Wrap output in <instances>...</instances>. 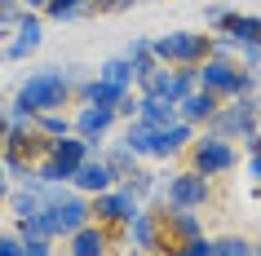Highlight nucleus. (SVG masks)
<instances>
[{
  "mask_svg": "<svg viewBox=\"0 0 261 256\" xmlns=\"http://www.w3.org/2000/svg\"><path fill=\"white\" fill-rule=\"evenodd\" d=\"M102 163H107L111 173H115V181H120V177H128V173H133V168H138L142 159H138V155H133L128 146H124L120 137H115V141L107 137V141H102Z\"/></svg>",
  "mask_w": 261,
  "mask_h": 256,
  "instance_id": "21",
  "label": "nucleus"
},
{
  "mask_svg": "<svg viewBox=\"0 0 261 256\" xmlns=\"http://www.w3.org/2000/svg\"><path fill=\"white\" fill-rule=\"evenodd\" d=\"M173 256H213V234H195V239L177 243V252Z\"/></svg>",
  "mask_w": 261,
  "mask_h": 256,
  "instance_id": "28",
  "label": "nucleus"
},
{
  "mask_svg": "<svg viewBox=\"0 0 261 256\" xmlns=\"http://www.w3.org/2000/svg\"><path fill=\"white\" fill-rule=\"evenodd\" d=\"M191 89H195V67H164V62H155V67L138 80V93L160 97V102H173V106H177Z\"/></svg>",
  "mask_w": 261,
  "mask_h": 256,
  "instance_id": "8",
  "label": "nucleus"
},
{
  "mask_svg": "<svg viewBox=\"0 0 261 256\" xmlns=\"http://www.w3.org/2000/svg\"><path fill=\"white\" fill-rule=\"evenodd\" d=\"M44 221H49V230H54V239L62 243L67 234H75L80 225H89V221H93V212H89V194L67 190L62 199L44 203Z\"/></svg>",
  "mask_w": 261,
  "mask_h": 256,
  "instance_id": "10",
  "label": "nucleus"
},
{
  "mask_svg": "<svg viewBox=\"0 0 261 256\" xmlns=\"http://www.w3.org/2000/svg\"><path fill=\"white\" fill-rule=\"evenodd\" d=\"M0 256H22V239L18 234H0Z\"/></svg>",
  "mask_w": 261,
  "mask_h": 256,
  "instance_id": "32",
  "label": "nucleus"
},
{
  "mask_svg": "<svg viewBox=\"0 0 261 256\" xmlns=\"http://www.w3.org/2000/svg\"><path fill=\"white\" fill-rule=\"evenodd\" d=\"M44 44V27H40V14H27L22 9V18H18V31H14V40L5 44V58L9 62H22V58H31L36 49Z\"/></svg>",
  "mask_w": 261,
  "mask_h": 256,
  "instance_id": "14",
  "label": "nucleus"
},
{
  "mask_svg": "<svg viewBox=\"0 0 261 256\" xmlns=\"http://www.w3.org/2000/svg\"><path fill=\"white\" fill-rule=\"evenodd\" d=\"M9 186H14V181H9V173H5V163H0V203H5V194H9Z\"/></svg>",
  "mask_w": 261,
  "mask_h": 256,
  "instance_id": "35",
  "label": "nucleus"
},
{
  "mask_svg": "<svg viewBox=\"0 0 261 256\" xmlns=\"http://www.w3.org/2000/svg\"><path fill=\"white\" fill-rule=\"evenodd\" d=\"M142 208H146V203H138L128 190L120 186V181H115L111 190H102V194H93V199H89V212H93V221H97V225H107V230H124L133 216L142 212Z\"/></svg>",
  "mask_w": 261,
  "mask_h": 256,
  "instance_id": "9",
  "label": "nucleus"
},
{
  "mask_svg": "<svg viewBox=\"0 0 261 256\" xmlns=\"http://www.w3.org/2000/svg\"><path fill=\"white\" fill-rule=\"evenodd\" d=\"M244 146H248V155H261V128H257V133H252V137H248Z\"/></svg>",
  "mask_w": 261,
  "mask_h": 256,
  "instance_id": "34",
  "label": "nucleus"
},
{
  "mask_svg": "<svg viewBox=\"0 0 261 256\" xmlns=\"http://www.w3.org/2000/svg\"><path fill=\"white\" fill-rule=\"evenodd\" d=\"M115 128H120L115 106H75L71 110V133L84 137V141H107Z\"/></svg>",
  "mask_w": 261,
  "mask_h": 256,
  "instance_id": "12",
  "label": "nucleus"
},
{
  "mask_svg": "<svg viewBox=\"0 0 261 256\" xmlns=\"http://www.w3.org/2000/svg\"><path fill=\"white\" fill-rule=\"evenodd\" d=\"M80 67H44V71H31L27 80L18 84L14 102L27 106L31 115L40 110H67L75 106V84H80Z\"/></svg>",
  "mask_w": 261,
  "mask_h": 256,
  "instance_id": "1",
  "label": "nucleus"
},
{
  "mask_svg": "<svg viewBox=\"0 0 261 256\" xmlns=\"http://www.w3.org/2000/svg\"><path fill=\"white\" fill-rule=\"evenodd\" d=\"M244 173H248L252 186H261V155H248V159H244Z\"/></svg>",
  "mask_w": 261,
  "mask_h": 256,
  "instance_id": "33",
  "label": "nucleus"
},
{
  "mask_svg": "<svg viewBox=\"0 0 261 256\" xmlns=\"http://www.w3.org/2000/svg\"><path fill=\"white\" fill-rule=\"evenodd\" d=\"M252 256H261V243H252Z\"/></svg>",
  "mask_w": 261,
  "mask_h": 256,
  "instance_id": "37",
  "label": "nucleus"
},
{
  "mask_svg": "<svg viewBox=\"0 0 261 256\" xmlns=\"http://www.w3.org/2000/svg\"><path fill=\"white\" fill-rule=\"evenodd\" d=\"M115 243H120V230H107L97 221H89V225H80L75 234L62 239V256H111Z\"/></svg>",
  "mask_w": 261,
  "mask_h": 256,
  "instance_id": "11",
  "label": "nucleus"
},
{
  "mask_svg": "<svg viewBox=\"0 0 261 256\" xmlns=\"http://www.w3.org/2000/svg\"><path fill=\"white\" fill-rule=\"evenodd\" d=\"M213 36H226L234 49L239 44H261V14H239V9H230L226 22H221V31H213Z\"/></svg>",
  "mask_w": 261,
  "mask_h": 256,
  "instance_id": "17",
  "label": "nucleus"
},
{
  "mask_svg": "<svg viewBox=\"0 0 261 256\" xmlns=\"http://www.w3.org/2000/svg\"><path fill=\"white\" fill-rule=\"evenodd\" d=\"M5 208H9V216H14V221H27V216L44 212V199H40V190H36V186H9Z\"/></svg>",
  "mask_w": 261,
  "mask_h": 256,
  "instance_id": "20",
  "label": "nucleus"
},
{
  "mask_svg": "<svg viewBox=\"0 0 261 256\" xmlns=\"http://www.w3.org/2000/svg\"><path fill=\"white\" fill-rule=\"evenodd\" d=\"M217 97L213 93H204V89H191V93L177 102V120H186V124H195V128H208V120L217 115Z\"/></svg>",
  "mask_w": 261,
  "mask_h": 256,
  "instance_id": "18",
  "label": "nucleus"
},
{
  "mask_svg": "<svg viewBox=\"0 0 261 256\" xmlns=\"http://www.w3.org/2000/svg\"><path fill=\"white\" fill-rule=\"evenodd\" d=\"M195 124L177 120V124H168V128H155L151 133V150H146V159H181L186 155V146L195 141Z\"/></svg>",
  "mask_w": 261,
  "mask_h": 256,
  "instance_id": "13",
  "label": "nucleus"
},
{
  "mask_svg": "<svg viewBox=\"0 0 261 256\" xmlns=\"http://www.w3.org/2000/svg\"><path fill=\"white\" fill-rule=\"evenodd\" d=\"M213 256H252V239L248 234H221V239H213Z\"/></svg>",
  "mask_w": 261,
  "mask_h": 256,
  "instance_id": "27",
  "label": "nucleus"
},
{
  "mask_svg": "<svg viewBox=\"0 0 261 256\" xmlns=\"http://www.w3.org/2000/svg\"><path fill=\"white\" fill-rule=\"evenodd\" d=\"M257 128H261V93L230 97V102H221L217 115L208 120V133L226 137V141H248Z\"/></svg>",
  "mask_w": 261,
  "mask_h": 256,
  "instance_id": "4",
  "label": "nucleus"
},
{
  "mask_svg": "<svg viewBox=\"0 0 261 256\" xmlns=\"http://www.w3.org/2000/svg\"><path fill=\"white\" fill-rule=\"evenodd\" d=\"M186 168H195V173L208 177V181L230 177L234 168H239V146L226 141V137H217V133H208V128H199L195 141L186 146Z\"/></svg>",
  "mask_w": 261,
  "mask_h": 256,
  "instance_id": "3",
  "label": "nucleus"
},
{
  "mask_svg": "<svg viewBox=\"0 0 261 256\" xmlns=\"http://www.w3.org/2000/svg\"><path fill=\"white\" fill-rule=\"evenodd\" d=\"M115 186V173H111L107 163H102V155H93V159H84L80 168H75V177H71V190H80V194H102V190Z\"/></svg>",
  "mask_w": 261,
  "mask_h": 256,
  "instance_id": "16",
  "label": "nucleus"
},
{
  "mask_svg": "<svg viewBox=\"0 0 261 256\" xmlns=\"http://www.w3.org/2000/svg\"><path fill=\"white\" fill-rule=\"evenodd\" d=\"M151 133H155V128H146L142 120H124V133H120V141H124L128 150H133L138 159H146V150H151Z\"/></svg>",
  "mask_w": 261,
  "mask_h": 256,
  "instance_id": "25",
  "label": "nucleus"
},
{
  "mask_svg": "<svg viewBox=\"0 0 261 256\" xmlns=\"http://www.w3.org/2000/svg\"><path fill=\"white\" fill-rule=\"evenodd\" d=\"M160 221H164V234H168L173 247L195 239V234H204V216L191 212V208H160Z\"/></svg>",
  "mask_w": 261,
  "mask_h": 256,
  "instance_id": "15",
  "label": "nucleus"
},
{
  "mask_svg": "<svg viewBox=\"0 0 261 256\" xmlns=\"http://www.w3.org/2000/svg\"><path fill=\"white\" fill-rule=\"evenodd\" d=\"M133 120H142L146 128H168V124H177V106H173V102H160V97L138 93V115H133Z\"/></svg>",
  "mask_w": 261,
  "mask_h": 256,
  "instance_id": "19",
  "label": "nucleus"
},
{
  "mask_svg": "<svg viewBox=\"0 0 261 256\" xmlns=\"http://www.w3.org/2000/svg\"><path fill=\"white\" fill-rule=\"evenodd\" d=\"M160 208H191V212H204L213 203V181L199 177L195 168H177L160 181V194H155Z\"/></svg>",
  "mask_w": 261,
  "mask_h": 256,
  "instance_id": "5",
  "label": "nucleus"
},
{
  "mask_svg": "<svg viewBox=\"0 0 261 256\" xmlns=\"http://www.w3.org/2000/svg\"><path fill=\"white\" fill-rule=\"evenodd\" d=\"M226 14H230L226 5H204V31H208V36H213V31H221V22H226Z\"/></svg>",
  "mask_w": 261,
  "mask_h": 256,
  "instance_id": "30",
  "label": "nucleus"
},
{
  "mask_svg": "<svg viewBox=\"0 0 261 256\" xmlns=\"http://www.w3.org/2000/svg\"><path fill=\"white\" fill-rule=\"evenodd\" d=\"M195 89L213 93L217 102H230V97H248L261 89V71L252 67H239L230 58H204L195 67Z\"/></svg>",
  "mask_w": 261,
  "mask_h": 256,
  "instance_id": "2",
  "label": "nucleus"
},
{
  "mask_svg": "<svg viewBox=\"0 0 261 256\" xmlns=\"http://www.w3.org/2000/svg\"><path fill=\"white\" fill-rule=\"evenodd\" d=\"M0 137H5V120H0Z\"/></svg>",
  "mask_w": 261,
  "mask_h": 256,
  "instance_id": "38",
  "label": "nucleus"
},
{
  "mask_svg": "<svg viewBox=\"0 0 261 256\" xmlns=\"http://www.w3.org/2000/svg\"><path fill=\"white\" fill-rule=\"evenodd\" d=\"M36 133L49 137V141L54 137H67L71 133V110H40L36 115Z\"/></svg>",
  "mask_w": 261,
  "mask_h": 256,
  "instance_id": "26",
  "label": "nucleus"
},
{
  "mask_svg": "<svg viewBox=\"0 0 261 256\" xmlns=\"http://www.w3.org/2000/svg\"><path fill=\"white\" fill-rule=\"evenodd\" d=\"M120 186L128 190L138 203H155V194H160V177H155L151 168H142V163H138L128 177H120Z\"/></svg>",
  "mask_w": 261,
  "mask_h": 256,
  "instance_id": "22",
  "label": "nucleus"
},
{
  "mask_svg": "<svg viewBox=\"0 0 261 256\" xmlns=\"http://www.w3.org/2000/svg\"><path fill=\"white\" fill-rule=\"evenodd\" d=\"M18 5H22L27 14H40V9H44V5H49V0H18Z\"/></svg>",
  "mask_w": 261,
  "mask_h": 256,
  "instance_id": "36",
  "label": "nucleus"
},
{
  "mask_svg": "<svg viewBox=\"0 0 261 256\" xmlns=\"http://www.w3.org/2000/svg\"><path fill=\"white\" fill-rule=\"evenodd\" d=\"M97 80H107V84H120V89H138V71H133V62L124 53L107 58L102 67H97Z\"/></svg>",
  "mask_w": 261,
  "mask_h": 256,
  "instance_id": "23",
  "label": "nucleus"
},
{
  "mask_svg": "<svg viewBox=\"0 0 261 256\" xmlns=\"http://www.w3.org/2000/svg\"><path fill=\"white\" fill-rule=\"evenodd\" d=\"M120 243L128 247V256H173V252H177V247L168 243V234H164L160 212H151V203L120 230Z\"/></svg>",
  "mask_w": 261,
  "mask_h": 256,
  "instance_id": "6",
  "label": "nucleus"
},
{
  "mask_svg": "<svg viewBox=\"0 0 261 256\" xmlns=\"http://www.w3.org/2000/svg\"><path fill=\"white\" fill-rule=\"evenodd\" d=\"M18 18H22V5L18 0H0V27H18Z\"/></svg>",
  "mask_w": 261,
  "mask_h": 256,
  "instance_id": "31",
  "label": "nucleus"
},
{
  "mask_svg": "<svg viewBox=\"0 0 261 256\" xmlns=\"http://www.w3.org/2000/svg\"><path fill=\"white\" fill-rule=\"evenodd\" d=\"M208 31H164V36H151V53L155 62L164 67H199L208 58Z\"/></svg>",
  "mask_w": 261,
  "mask_h": 256,
  "instance_id": "7",
  "label": "nucleus"
},
{
  "mask_svg": "<svg viewBox=\"0 0 261 256\" xmlns=\"http://www.w3.org/2000/svg\"><path fill=\"white\" fill-rule=\"evenodd\" d=\"M22 256H58L54 239H22Z\"/></svg>",
  "mask_w": 261,
  "mask_h": 256,
  "instance_id": "29",
  "label": "nucleus"
},
{
  "mask_svg": "<svg viewBox=\"0 0 261 256\" xmlns=\"http://www.w3.org/2000/svg\"><path fill=\"white\" fill-rule=\"evenodd\" d=\"M89 14H93V0H49L40 9V18H49V22H75Z\"/></svg>",
  "mask_w": 261,
  "mask_h": 256,
  "instance_id": "24",
  "label": "nucleus"
}]
</instances>
